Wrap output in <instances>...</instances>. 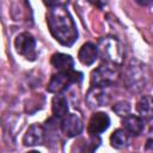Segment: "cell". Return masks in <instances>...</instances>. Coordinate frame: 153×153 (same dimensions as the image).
<instances>
[{
    "instance_id": "cell-14",
    "label": "cell",
    "mask_w": 153,
    "mask_h": 153,
    "mask_svg": "<svg viewBox=\"0 0 153 153\" xmlns=\"http://www.w3.org/2000/svg\"><path fill=\"white\" fill-rule=\"evenodd\" d=\"M136 110L141 118L152 120L153 118V96H142L136 104Z\"/></svg>"
},
{
    "instance_id": "cell-20",
    "label": "cell",
    "mask_w": 153,
    "mask_h": 153,
    "mask_svg": "<svg viewBox=\"0 0 153 153\" xmlns=\"http://www.w3.org/2000/svg\"><path fill=\"white\" fill-rule=\"evenodd\" d=\"M135 1L141 6H148V5H151L153 2V0H135Z\"/></svg>"
},
{
    "instance_id": "cell-11",
    "label": "cell",
    "mask_w": 153,
    "mask_h": 153,
    "mask_svg": "<svg viewBox=\"0 0 153 153\" xmlns=\"http://www.w3.org/2000/svg\"><path fill=\"white\" fill-rule=\"evenodd\" d=\"M78 57H79V61L82 65H86V66L92 65L97 60V57H98L97 45H94L91 42H87V43L82 44L81 48H80V50H79Z\"/></svg>"
},
{
    "instance_id": "cell-9",
    "label": "cell",
    "mask_w": 153,
    "mask_h": 153,
    "mask_svg": "<svg viewBox=\"0 0 153 153\" xmlns=\"http://www.w3.org/2000/svg\"><path fill=\"white\" fill-rule=\"evenodd\" d=\"M108 93L105 92L104 87L100 86H92L86 96V103L91 109H96L103 106L108 103Z\"/></svg>"
},
{
    "instance_id": "cell-19",
    "label": "cell",
    "mask_w": 153,
    "mask_h": 153,
    "mask_svg": "<svg viewBox=\"0 0 153 153\" xmlns=\"http://www.w3.org/2000/svg\"><path fill=\"white\" fill-rule=\"evenodd\" d=\"M43 1V4L47 6V7H54V6H56V5H59V1L60 0H42Z\"/></svg>"
},
{
    "instance_id": "cell-13",
    "label": "cell",
    "mask_w": 153,
    "mask_h": 153,
    "mask_svg": "<svg viewBox=\"0 0 153 153\" xmlns=\"http://www.w3.org/2000/svg\"><path fill=\"white\" fill-rule=\"evenodd\" d=\"M51 65L61 72H68L73 69L74 61L71 55L63 54V53H56L51 56Z\"/></svg>"
},
{
    "instance_id": "cell-17",
    "label": "cell",
    "mask_w": 153,
    "mask_h": 153,
    "mask_svg": "<svg viewBox=\"0 0 153 153\" xmlns=\"http://www.w3.org/2000/svg\"><path fill=\"white\" fill-rule=\"evenodd\" d=\"M112 110L121 117H126L127 115H129L130 112V104L126 100H122V102H118L116 103L114 106H112Z\"/></svg>"
},
{
    "instance_id": "cell-15",
    "label": "cell",
    "mask_w": 153,
    "mask_h": 153,
    "mask_svg": "<svg viewBox=\"0 0 153 153\" xmlns=\"http://www.w3.org/2000/svg\"><path fill=\"white\" fill-rule=\"evenodd\" d=\"M51 110L55 118H63L65 116H67V112H68L67 98L61 93H56V96L53 98Z\"/></svg>"
},
{
    "instance_id": "cell-7",
    "label": "cell",
    "mask_w": 153,
    "mask_h": 153,
    "mask_svg": "<svg viewBox=\"0 0 153 153\" xmlns=\"http://www.w3.org/2000/svg\"><path fill=\"white\" fill-rule=\"evenodd\" d=\"M61 129L67 137H74L82 131V121L75 114H69L63 117Z\"/></svg>"
},
{
    "instance_id": "cell-2",
    "label": "cell",
    "mask_w": 153,
    "mask_h": 153,
    "mask_svg": "<svg viewBox=\"0 0 153 153\" xmlns=\"http://www.w3.org/2000/svg\"><path fill=\"white\" fill-rule=\"evenodd\" d=\"M98 56H100L104 61L112 65H121L123 61L124 51L122 44L114 37H104L100 38L98 44Z\"/></svg>"
},
{
    "instance_id": "cell-21",
    "label": "cell",
    "mask_w": 153,
    "mask_h": 153,
    "mask_svg": "<svg viewBox=\"0 0 153 153\" xmlns=\"http://www.w3.org/2000/svg\"><path fill=\"white\" fill-rule=\"evenodd\" d=\"M146 149H153V137L148 139L146 142Z\"/></svg>"
},
{
    "instance_id": "cell-1",
    "label": "cell",
    "mask_w": 153,
    "mask_h": 153,
    "mask_svg": "<svg viewBox=\"0 0 153 153\" xmlns=\"http://www.w3.org/2000/svg\"><path fill=\"white\" fill-rule=\"evenodd\" d=\"M45 18L51 35L60 44L71 47L76 41L78 30L75 23L65 6L56 5L50 7Z\"/></svg>"
},
{
    "instance_id": "cell-22",
    "label": "cell",
    "mask_w": 153,
    "mask_h": 153,
    "mask_svg": "<svg viewBox=\"0 0 153 153\" xmlns=\"http://www.w3.org/2000/svg\"><path fill=\"white\" fill-rule=\"evenodd\" d=\"M149 133H151V134H152V135H153V127H152V128H151V131H149Z\"/></svg>"
},
{
    "instance_id": "cell-18",
    "label": "cell",
    "mask_w": 153,
    "mask_h": 153,
    "mask_svg": "<svg viewBox=\"0 0 153 153\" xmlns=\"http://www.w3.org/2000/svg\"><path fill=\"white\" fill-rule=\"evenodd\" d=\"M87 1L91 2L93 6H96L98 8H103L108 4V0H87Z\"/></svg>"
},
{
    "instance_id": "cell-8",
    "label": "cell",
    "mask_w": 153,
    "mask_h": 153,
    "mask_svg": "<svg viewBox=\"0 0 153 153\" xmlns=\"http://www.w3.org/2000/svg\"><path fill=\"white\" fill-rule=\"evenodd\" d=\"M110 126V118L105 112H96L92 115L90 122H88V127H87V131L91 136L94 135H99L100 133L105 131Z\"/></svg>"
},
{
    "instance_id": "cell-3",
    "label": "cell",
    "mask_w": 153,
    "mask_h": 153,
    "mask_svg": "<svg viewBox=\"0 0 153 153\" xmlns=\"http://www.w3.org/2000/svg\"><path fill=\"white\" fill-rule=\"evenodd\" d=\"M127 87L134 92L141 91L145 85H146V72H145V66L136 61L133 60L126 71V76H124Z\"/></svg>"
},
{
    "instance_id": "cell-12",
    "label": "cell",
    "mask_w": 153,
    "mask_h": 153,
    "mask_svg": "<svg viewBox=\"0 0 153 153\" xmlns=\"http://www.w3.org/2000/svg\"><path fill=\"white\" fill-rule=\"evenodd\" d=\"M124 130L130 135H139L143 130V118L136 115H127L122 121Z\"/></svg>"
},
{
    "instance_id": "cell-5",
    "label": "cell",
    "mask_w": 153,
    "mask_h": 153,
    "mask_svg": "<svg viewBox=\"0 0 153 153\" xmlns=\"http://www.w3.org/2000/svg\"><path fill=\"white\" fill-rule=\"evenodd\" d=\"M117 79V72L114 66L110 65H100L98 68L93 69L91 73V85L106 87L112 85Z\"/></svg>"
},
{
    "instance_id": "cell-4",
    "label": "cell",
    "mask_w": 153,
    "mask_h": 153,
    "mask_svg": "<svg viewBox=\"0 0 153 153\" xmlns=\"http://www.w3.org/2000/svg\"><path fill=\"white\" fill-rule=\"evenodd\" d=\"M82 80V74L80 72H75V71H68V72H61L59 71V73L54 74L50 78V81L47 86L48 92L51 93H60L62 91H65L68 85L73 84V82H80Z\"/></svg>"
},
{
    "instance_id": "cell-6",
    "label": "cell",
    "mask_w": 153,
    "mask_h": 153,
    "mask_svg": "<svg viewBox=\"0 0 153 153\" xmlns=\"http://www.w3.org/2000/svg\"><path fill=\"white\" fill-rule=\"evenodd\" d=\"M14 47L17 53L25 59L31 61L36 59V41L29 32L19 33L14 39Z\"/></svg>"
},
{
    "instance_id": "cell-10",
    "label": "cell",
    "mask_w": 153,
    "mask_h": 153,
    "mask_svg": "<svg viewBox=\"0 0 153 153\" xmlns=\"http://www.w3.org/2000/svg\"><path fill=\"white\" fill-rule=\"evenodd\" d=\"M44 128L41 124H32L30 128L26 130L24 137H23V143L25 146H36V145H42L44 141Z\"/></svg>"
},
{
    "instance_id": "cell-16",
    "label": "cell",
    "mask_w": 153,
    "mask_h": 153,
    "mask_svg": "<svg viewBox=\"0 0 153 153\" xmlns=\"http://www.w3.org/2000/svg\"><path fill=\"white\" fill-rule=\"evenodd\" d=\"M128 133L124 129H116L110 136V143L114 148L121 149L128 145Z\"/></svg>"
}]
</instances>
